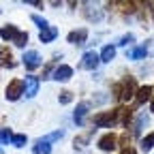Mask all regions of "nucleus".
<instances>
[{
	"mask_svg": "<svg viewBox=\"0 0 154 154\" xmlns=\"http://www.w3.org/2000/svg\"><path fill=\"white\" fill-rule=\"evenodd\" d=\"M113 94L120 101H128L133 99V94H137V86H135V77H124L120 84L113 86Z\"/></svg>",
	"mask_w": 154,
	"mask_h": 154,
	"instance_id": "1",
	"label": "nucleus"
},
{
	"mask_svg": "<svg viewBox=\"0 0 154 154\" xmlns=\"http://www.w3.org/2000/svg\"><path fill=\"white\" fill-rule=\"evenodd\" d=\"M24 99H34V96L38 94V88H41V79H38L36 75H26L24 79Z\"/></svg>",
	"mask_w": 154,
	"mask_h": 154,
	"instance_id": "2",
	"label": "nucleus"
},
{
	"mask_svg": "<svg viewBox=\"0 0 154 154\" xmlns=\"http://www.w3.org/2000/svg\"><path fill=\"white\" fill-rule=\"evenodd\" d=\"M90 107H92V103H90V101H82V103H77V107H75V111H73V122L77 124V128H82V126L86 124V116L90 113Z\"/></svg>",
	"mask_w": 154,
	"mask_h": 154,
	"instance_id": "3",
	"label": "nucleus"
},
{
	"mask_svg": "<svg viewBox=\"0 0 154 154\" xmlns=\"http://www.w3.org/2000/svg\"><path fill=\"white\" fill-rule=\"evenodd\" d=\"M22 62H24V66L28 71H34V69H38V66L43 64V58H41V54H38L36 49H28L22 56Z\"/></svg>",
	"mask_w": 154,
	"mask_h": 154,
	"instance_id": "4",
	"label": "nucleus"
},
{
	"mask_svg": "<svg viewBox=\"0 0 154 154\" xmlns=\"http://www.w3.org/2000/svg\"><path fill=\"white\" fill-rule=\"evenodd\" d=\"M22 96H24V84H22V79H13V82L7 86L5 99H7V101H19Z\"/></svg>",
	"mask_w": 154,
	"mask_h": 154,
	"instance_id": "5",
	"label": "nucleus"
},
{
	"mask_svg": "<svg viewBox=\"0 0 154 154\" xmlns=\"http://www.w3.org/2000/svg\"><path fill=\"white\" fill-rule=\"evenodd\" d=\"M101 64V56L96 54L94 49H90V51H86L84 56H82V64H79V69H88V71H96V66Z\"/></svg>",
	"mask_w": 154,
	"mask_h": 154,
	"instance_id": "6",
	"label": "nucleus"
},
{
	"mask_svg": "<svg viewBox=\"0 0 154 154\" xmlns=\"http://www.w3.org/2000/svg\"><path fill=\"white\" fill-rule=\"evenodd\" d=\"M71 77H73V66H69V64H58L54 69V73H51V79L54 82H60V84L69 82Z\"/></svg>",
	"mask_w": 154,
	"mask_h": 154,
	"instance_id": "7",
	"label": "nucleus"
},
{
	"mask_svg": "<svg viewBox=\"0 0 154 154\" xmlns=\"http://www.w3.org/2000/svg\"><path fill=\"white\" fill-rule=\"evenodd\" d=\"M96 148H99V150H103V152H113L116 148H118V137H116L113 133H105L103 137L99 139Z\"/></svg>",
	"mask_w": 154,
	"mask_h": 154,
	"instance_id": "8",
	"label": "nucleus"
},
{
	"mask_svg": "<svg viewBox=\"0 0 154 154\" xmlns=\"http://www.w3.org/2000/svg\"><path fill=\"white\" fill-rule=\"evenodd\" d=\"M148 124H150V116H148L146 111H139L137 116H135V122L131 124L133 135H141V133H143V128H148Z\"/></svg>",
	"mask_w": 154,
	"mask_h": 154,
	"instance_id": "9",
	"label": "nucleus"
},
{
	"mask_svg": "<svg viewBox=\"0 0 154 154\" xmlns=\"http://www.w3.org/2000/svg\"><path fill=\"white\" fill-rule=\"evenodd\" d=\"M84 7H86V9H84L82 13H84V17L88 19V22H94V24H96V22H101V19H103V11L96 9L92 2H84Z\"/></svg>",
	"mask_w": 154,
	"mask_h": 154,
	"instance_id": "10",
	"label": "nucleus"
},
{
	"mask_svg": "<svg viewBox=\"0 0 154 154\" xmlns=\"http://www.w3.org/2000/svg\"><path fill=\"white\" fill-rule=\"evenodd\" d=\"M66 41L73 43V45H86V41H88V30H86V28H79V30L69 32Z\"/></svg>",
	"mask_w": 154,
	"mask_h": 154,
	"instance_id": "11",
	"label": "nucleus"
},
{
	"mask_svg": "<svg viewBox=\"0 0 154 154\" xmlns=\"http://www.w3.org/2000/svg\"><path fill=\"white\" fill-rule=\"evenodd\" d=\"M19 32H22V30H19L15 24H7V26H2V28H0V38H2V41H15V36L19 34Z\"/></svg>",
	"mask_w": 154,
	"mask_h": 154,
	"instance_id": "12",
	"label": "nucleus"
},
{
	"mask_svg": "<svg viewBox=\"0 0 154 154\" xmlns=\"http://www.w3.org/2000/svg\"><path fill=\"white\" fill-rule=\"evenodd\" d=\"M152 96H154V88L152 86H141V88H137L135 101H137V105H143L146 101H152Z\"/></svg>",
	"mask_w": 154,
	"mask_h": 154,
	"instance_id": "13",
	"label": "nucleus"
},
{
	"mask_svg": "<svg viewBox=\"0 0 154 154\" xmlns=\"http://www.w3.org/2000/svg\"><path fill=\"white\" fill-rule=\"evenodd\" d=\"M126 58H128V60H146V58H148V47L146 45L131 47V49H126Z\"/></svg>",
	"mask_w": 154,
	"mask_h": 154,
	"instance_id": "14",
	"label": "nucleus"
},
{
	"mask_svg": "<svg viewBox=\"0 0 154 154\" xmlns=\"http://www.w3.org/2000/svg\"><path fill=\"white\" fill-rule=\"evenodd\" d=\"M56 36H58V28L56 26H49V28H45V30L38 32V41H41V43H51Z\"/></svg>",
	"mask_w": 154,
	"mask_h": 154,
	"instance_id": "15",
	"label": "nucleus"
},
{
	"mask_svg": "<svg viewBox=\"0 0 154 154\" xmlns=\"http://www.w3.org/2000/svg\"><path fill=\"white\" fill-rule=\"evenodd\" d=\"M32 154H51V143H47V141H43L38 137L32 146Z\"/></svg>",
	"mask_w": 154,
	"mask_h": 154,
	"instance_id": "16",
	"label": "nucleus"
},
{
	"mask_svg": "<svg viewBox=\"0 0 154 154\" xmlns=\"http://www.w3.org/2000/svg\"><path fill=\"white\" fill-rule=\"evenodd\" d=\"M99 56H101V62H103V64H109L113 58H116V45H105Z\"/></svg>",
	"mask_w": 154,
	"mask_h": 154,
	"instance_id": "17",
	"label": "nucleus"
},
{
	"mask_svg": "<svg viewBox=\"0 0 154 154\" xmlns=\"http://www.w3.org/2000/svg\"><path fill=\"white\" fill-rule=\"evenodd\" d=\"M139 150H141L143 154H148L150 150H154V131L148 133L146 137H141V141H139Z\"/></svg>",
	"mask_w": 154,
	"mask_h": 154,
	"instance_id": "18",
	"label": "nucleus"
},
{
	"mask_svg": "<svg viewBox=\"0 0 154 154\" xmlns=\"http://www.w3.org/2000/svg\"><path fill=\"white\" fill-rule=\"evenodd\" d=\"M133 43H135V34H133V32H126V34H122V36L116 38V43H113V45L126 47V45H133Z\"/></svg>",
	"mask_w": 154,
	"mask_h": 154,
	"instance_id": "19",
	"label": "nucleus"
},
{
	"mask_svg": "<svg viewBox=\"0 0 154 154\" xmlns=\"http://www.w3.org/2000/svg\"><path fill=\"white\" fill-rule=\"evenodd\" d=\"M30 22H32V24H36V28H38V30H45V28H49V22H47L45 17L36 15V13H32V15H30Z\"/></svg>",
	"mask_w": 154,
	"mask_h": 154,
	"instance_id": "20",
	"label": "nucleus"
},
{
	"mask_svg": "<svg viewBox=\"0 0 154 154\" xmlns=\"http://www.w3.org/2000/svg\"><path fill=\"white\" fill-rule=\"evenodd\" d=\"M26 143H28V137H26L24 133H17V135H13V139H11V146H13V148H24Z\"/></svg>",
	"mask_w": 154,
	"mask_h": 154,
	"instance_id": "21",
	"label": "nucleus"
},
{
	"mask_svg": "<svg viewBox=\"0 0 154 154\" xmlns=\"http://www.w3.org/2000/svg\"><path fill=\"white\" fill-rule=\"evenodd\" d=\"M0 66H13V62H11V51H9L7 47L0 49Z\"/></svg>",
	"mask_w": 154,
	"mask_h": 154,
	"instance_id": "22",
	"label": "nucleus"
},
{
	"mask_svg": "<svg viewBox=\"0 0 154 154\" xmlns=\"http://www.w3.org/2000/svg\"><path fill=\"white\" fill-rule=\"evenodd\" d=\"M62 137H64V131H54V133L45 135V137H41V139H43V141H47V143H54V141L62 139Z\"/></svg>",
	"mask_w": 154,
	"mask_h": 154,
	"instance_id": "23",
	"label": "nucleus"
},
{
	"mask_svg": "<svg viewBox=\"0 0 154 154\" xmlns=\"http://www.w3.org/2000/svg\"><path fill=\"white\" fill-rule=\"evenodd\" d=\"M11 139H13V131L2 126L0 128V143H11Z\"/></svg>",
	"mask_w": 154,
	"mask_h": 154,
	"instance_id": "24",
	"label": "nucleus"
},
{
	"mask_svg": "<svg viewBox=\"0 0 154 154\" xmlns=\"http://www.w3.org/2000/svg\"><path fill=\"white\" fill-rule=\"evenodd\" d=\"M26 43H28V32H19L15 36V41H13L15 47H26Z\"/></svg>",
	"mask_w": 154,
	"mask_h": 154,
	"instance_id": "25",
	"label": "nucleus"
},
{
	"mask_svg": "<svg viewBox=\"0 0 154 154\" xmlns=\"http://www.w3.org/2000/svg\"><path fill=\"white\" fill-rule=\"evenodd\" d=\"M58 101H60V105H69V103L73 101V92H69V90L60 92V96H58Z\"/></svg>",
	"mask_w": 154,
	"mask_h": 154,
	"instance_id": "26",
	"label": "nucleus"
},
{
	"mask_svg": "<svg viewBox=\"0 0 154 154\" xmlns=\"http://www.w3.org/2000/svg\"><path fill=\"white\" fill-rule=\"evenodd\" d=\"M152 111H154V96H152Z\"/></svg>",
	"mask_w": 154,
	"mask_h": 154,
	"instance_id": "27",
	"label": "nucleus"
}]
</instances>
